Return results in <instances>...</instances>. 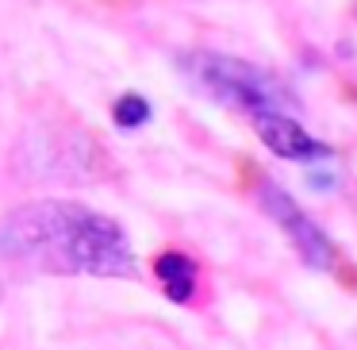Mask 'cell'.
Instances as JSON below:
<instances>
[{"instance_id": "cell-1", "label": "cell", "mask_w": 357, "mask_h": 350, "mask_svg": "<svg viewBox=\"0 0 357 350\" xmlns=\"http://www.w3.org/2000/svg\"><path fill=\"white\" fill-rule=\"evenodd\" d=\"M0 250L58 273H93V277L139 273L123 227L73 200H39L4 216Z\"/></svg>"}, {"instance_id": "cell-2", "label": "cell", "mask_w": 357, "mask_h": 350, "mask_svg": "<svg viewBox=\"0 0 357 350\" xmlns=\"http://www.w3.org/2000/svg\"><path fill=\"white\" fill-rule=\"evenodd\" d=\"M185 70L192 78V85H200L211 101L227 104L234 112H246V116H257V112H288L296 108L292 93L277 81V73L261 70L254 62H242V58H227V54H188Z\"/></svg>"}, {"instance_id": "cell-3", "label": "cell", "mask_w": 357, "mask_h": 350, "mask_svg": "<svg viewBox=\"0 0 357 350\" xmlns=\"http://www.w3.org/2000/svg\"><path fill=\"white\" fill-rule=\"evenodd\" d=\"M261 204L280 227H284L288 242L296 247V254L311 265V270H334V242L319 231V224L277 185H261Z\"/></svg>"}, {"instance_id": "cell-4", "label": "cell", "mask_w": 357, "mask_h": 350, "mask_svg": "<svg viewBox=\"0 0 357 350\" xmlns=\"http://www.w3.org/2000/svg\"><path fill=\"white\" fill-rule=\"evenodd\" d=\"M250 119H254V131L261 135V143L277 158H288V162H319V158L334 154L326 143H319L315 135L303 131L288 112H257Z\"/></svg>"}, {"instance_id": "cell-5", "label": "cell", "mask_w": 357, "mask_h": 350, "mask_svg": "<svg viewBox=\"0 0 357 350\" xmlns=\"http://www.w3.org/2000/svg\"><path fill=\"white\" fill-rule=\"evenodd\" d=\"M154 273L162 277L165 293H169V300L185 304L188 296H192V285H196V265L188 262L185 254H173V250H165V254L154 258Z\"/></svg>"}, {"instance_id": "cell-6", "label": "cell", "mask_w": 357, "mask_h": 350, "mask_svg": "<svg viewBox=\"0 0 357 350\" xmlns=\"http://www.w3.org/2000/svg\"><path fill=\"white\" fill-rule=\"evenodd\" d=\"M112 119H116V127H127V131H131V127H142L150 119V101L139 93L119 96L116 108H112Z\"/></svg>"}]
</instances>
